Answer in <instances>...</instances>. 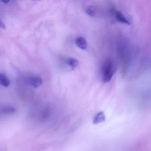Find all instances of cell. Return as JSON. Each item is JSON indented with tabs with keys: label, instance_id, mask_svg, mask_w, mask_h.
<instances>
[{
	"label": "cell",
	"instance_id": "obj_7",
	"mask_svg": "<svg viewBox=\"0 0 151 151\" xmlns=\"http://www.w3.org/2000/svg\"><path fill=\"white\" fill-rule=\"evenodd\" d=\"M9 80L4 74H0V84L4 87H8L9 86Z\"/></svg>",
	"mask_w": 151,
	"mask_h": 151
},
{
	"label": "cell",
	"instance_id": "obj_5",
	"mask_svg": "<svg viewBox=\"0 0 151 151\" xmlns=\"http://www.w3.org/2000/svg\"><path fill=\"white\" fill-rule=\"evenodd\" d=\"M105 120V116L103 112H99L96 114L94 117L93 120V123L94 124H97L103 122Z\"/></svg>",
	"mask_w": 151,
	"mask_h": 151
},
{
	"label": "cell",
	"instance_id": "obj_9",
	"mask_svg": "<svg viewBox=\"0 0 151 151\" xmlns=\"http://www.w3.org/2000/svg\"><path fill=\"white\" fill-rule=\"evenodd\" d=\"M67 64L72 68L76 67L79 65V62L77 59L73 58H70L66 60Z\"/></svg>",
	"mask_w": 151,
	"mask_h": 151
},
{
	"label": "cell",
	"instance_id": "obj_2",
	"mask_svg": "<svg viewBox=\"0 0 151 151\" xmlns=\"http://www.w3.org/2000/svg\"><path fill=\"white\" fill-rule=\"evenodd\" d=\"M114 15H115V18H116L117 21L122 23V24L130 25L129 21L123 15V13L119 11H115V12H114Z\"/></svg>",
	"mask_w": 151,
	"mask_h": 151
},
{
	"label": "cell",
	"instance_id": "obj_10",
	"mask_svg": "<svg viewBox=\"0 0 151 151\" xmlns=\"http://www.w3.org/2000/svg\"><path fill=\"white\" fill-rule=\"evenodd\" d=\"M85 12L89 16L93 17L96 13V9L93 6H89L87 7L85 10Z\"/></svg>",
	"mask_w": 151,
	"mask_h": 151
},
{
	"label": "cell",
	"instance_id": "obj_8",
	"mask_svg": "<svg viewBox=\"0 0 151 151\" xmlns=\"http://www.w3.org/2000/svg\"><path fill=\"white\" fill-rule=\"evenodd\" d=\"M16 109L12 106H6L4 107L0 111V113L2 114H11L16 112Z\"/></svg>",
	"mask_w": 151,
	"mask_h": 151
},
{
	"label": "cell",
	"instance_id": "obj_3",
	"mask_svg": "<svg viewBox=\"0 0 151 151\" xmlns=\"http://www.w3.org/2000/svg\"><path fill=\"white\" fill-rule=\"evenodd\" d=\"M29 82L32 87L34 88H38L42 84V79L38 76H33L30 78Z\"/></svg>",
	"mask_w": 151,
	"mask_h": 151
},
{
	"label": "cell",
	"instance_id": "obj_6",
	"mask_svg": "<svg viewBox=\"0 0 151 151\" xmlns=\"http://www.w3.org/2000/svg\"><path fill=\"white\" fill-rule=\"evenodd\" d=\"M50 112L51 111L49 107H47L43 109L41 113L40 119L42 121L47 120V119L50 116Z\"/></svg>",
	"mask_w": 151,
	"mask_h": 151
},
{
	"label": "cell",
	"instance_id": "obj_1",
	"mask_svg": "<svg viewBox=\"0 0 151 151\" xmlns=\"http://www.w3.org/2000/svg\"><path fill=\"white\" fill-rule=\"evenodd\" d=\"M116 71V66L111 59L104 60L102 68V80L105 83L109 82Z\"/></svg>",
	"mask_w": 151,
	"mask_h": 151
},
{
	"label": "cell",
	"instance_id": "obj_11",
	"mask_svg": "<svg viewBox=\"0 0 151 151\" xmlns=\"http://www.w3.org/2000/svg\"><path fill=\"white\" fill-rule=\"evenodd\" d=\"M0 28H3V29H5L6 26L4 24L2 20L0 19Z\"/></svg>",
	"mask_w": 151,
	"mask_h": 151
},
{
	"label": "cell",
	"instance_id": "obj_4",
	"mask_svg": "<svg viewBox=\"0 0 151 151\" xmlns=\"http://www.w3.org/2000/svg\"><path fill=\"white\" fill-rule=\"evenodd\" d=\"M76 44L78 48L82 50H86L88 46L86 40L83 37H78L76 39Z\"/></svg>",
	"mask_w": 151,
	"mask_h": 151
},
{
	"label": "cell",
	"instance_id": "obj_12",
	"mask_svg": "<svg viewBox=\"0 0 151 151\" xmlns=\"http://www.w3.org/2000/svg\"><path fill=\"white\" fill-rule=\"evenodd\" d=\"M2 2H3L4 3H7L9 2V1H2Z\"/></svg>",
	"mask_w": 151,
	"mask_h": 151
}]
</instances>
